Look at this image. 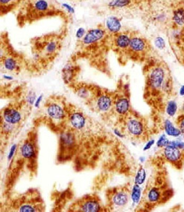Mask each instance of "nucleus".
Returning a JSON list of instances; mask_svg holds the SVG:
<instances>
[{
	"mask_svg": "<svg viewBox=\"0 0 184 212\" xmlns=\"http://www.w3.org/2000/svg\"><path fill=\"white\" fill-rule=\"evenodd\" d=\"M116 110L120 115H125L127 113L130 108L129 101L127 98H121L116 102Z\"/></svg>",
	"mask_w": 184,
	"mask_h": 212,
	"instance_id": "obj_9",
	"label": "nucleus"
},
{
	"mask_svg": "<svg viewBox=\"0 0 184 212\" xmlns=\"http://www.w3.org/2000/svg\"><path fill=\"white\" fill-rule=\"evenodd\" d=\"M1 1V4H7L8 3L11 2V0H0Z\"/></svg>",
	"mask_w": 184,
	"mask_h": 212,
	"instance_id": "obj_34",
	"label": "nucleus"
},
{
	"mask_svg": "<svg viewBox=\"0 0 184 212\" xmlns=\"http://www.w3.org/2000/svg\"><path fill=\"white\" fill-rule=\"evenodd\" d=\"M164 154L167 160L171 162L177 161L181 156L179 148L170 145H167L164 149Z\"/></svg>",
	"mask_w": 184,
	"mask_h": 212,
	"instance_id": "obj_7",
	"label": "nucleus"
},
{
	"mask_svg": "<svg viewBox=\"0 0 184 212\" xmlns=\"http://www.w3.org/2000/svg\"><path fill=\"white\" fill-rule=\"evenodd\" d=\"M84 34H85V30L83 28H81L76 32V37L78 38H81L83 37Z\"/></svg>",
	"mask_w": 184,
	"mask_h": 212,
	"instance_id": "obj_28",
	"label": "nucleus"
},
{
	"mask_svg": "<svg viewBox=\"0 0 184 212\" xmlns=\"http://www.w3.org/2000/svg\"><path fill=\"white\" fill-rule=\"evenodd\" d=\"M21 153L23 158L32 159L35 155L34 148L31 143H25L21 148Z\"/></svg>",
	"mask_w": 184,
	"mask_h": 212,
	"instance_id": "obj_14",
	"label": "nucleus"
},
{
	"mask_svg": "<svg viewBox=\"0 0 184 212\" xmlns=\"http://www.w3.org/2000/svg\"><path fill=\"white\" fill-rule=\"evenodd\" d=\"M146 178V173L145 169L141 167L137 171L135 177V183L137 185H143Z\"/></svg>",
	"mask_w": 184,
	"mask_h": 212,
	"instance_id": "obj_21",
	"label": "nucleus"
},
{
	"mask_svg": "<svg viewBox=\"0 0 184 212\" xmlns=\"http://www.w3.org/2000/svg\"><path fill=\"white\" fill-rule=\"evenodd\" d=\"M70 121L71 126L75 129H83L86 126V120L83 113L79 112H74L70 116Z\"/></svg>",
	"mask_w": 184,
	"mask_h": 212,
	"instance_id": "obj_3",
	"label": "nucleus"
},
{
	"mask_svg": "<svg viewBox=\"0 0 184 212\" xmlns=\"http://www.w3.org/2000/svg\"><path fill=\"white\" fill-rule=\"evenodd\" d=\"M34 7L35 10L42 13L43 12L47 11L48 4L45 0H38L34 3Z\"/></svg>",
	"mask_w": 184,
	"mask_h": 212,
	"instance_id": "obj_23",
	"label": "nucleus"
},
{
	"mask_svg": "<svg viewBox=\"0 0 184 212\" xmlns=\"http://www.w3.org/2000/svg\"><path fill=\"white\" fill-rule=\"evenodd\" d=\"M146 46L145 42L140 37H132L130 39L129 47L133 52H143L145 49Z\"/></svg>",
	"mask_w": 184,
	"mask_h": 212,
	"instance_id": "obj_8",
	"label": "nucleus"
},
{
	"mask_svg": "<svg viewBox=\"0 0 184 212\" xmlns=\"http://www.w3.org/2000/svg\"><path fill=\"white\" fill-rule=\"evenodd\" d=\"M130 39L131 38L128 35L126 34H120L116 38V45L120 48L125 49L129 47Z\"/></svg>",
	"mask_w": 184,
	"mask_h": 212,
	"instance_id": "obj_15",
	"label": "nucleus"
},
{
	"mask_svg": "<svg viewBox=\"0 0 184 212\" xmlns=\"http://www.w3.org/2000/svg\"><path fill=\"white\" fill-rule=\"evenodd\" d=\"M128 132L133 136H140L143 132V123L137 119H130L127 124Z\"/></svg>",
	"mask_w": 184,
	"mask_h": 212,
	"instance_id": "obj_5",
	"label": "nucleus"
},
{
	"mask_svg": "<svg viewBox=\"0 0 184 212\" xmlns=\"http://www.w3.org/2000/svg\"><path fill=\"white\" fill-rule=\"evenodd\" d=\"M132 0H112L108 5L112 8H121L130 5Z\"/></svg>",
	"mask_w": 184,
	"mask_h": 212,
	"instance_id": "obj_19",
	"label": "nucleus"
},
{
	"mask_svg": "<svg viewBox=\"0 0 184 212\" xmlns=\"http://www.w3.org/2000/svg\"><path fill=\"white\" fill-rule=\"evenodd\" d=\"M180 131L184 133V118L183 119L180 123Z\"/></svg>",
	"mask_w": 184,
	"mask_h": 212,
	"instance_id": "obj_30",
	"label": "nucleus"
},
{
	"mask_svg": "<svg viewBox=\"0 0 184 212\" xmlns=\"http://www.w3.org/2000/svg\"><path fill=\"white\" fill-rule=\"evenodd\" d=\"M106 26L111 32L117 33L121 28L120 21L116 17H111L106 21Z\"/></svg>",
	"mask_w": 184,
	"mask_h": 212,
	"instance_id": "obj_11",
	"label": "nucleus"
},
{
	"mask_svg": "<svg viewBox=\"0 0 184 212\" xmlns=\"http://www.w3.org/2000/svg\"><path fill=\"white\" fill-rule=\"evenodd\" d=\"M64 7H66L67 9H68V10L70 11V12H74V9H73V8H72L71 6L67 5V4H64Z\"/></svg>",
	"mask_w": 184,
	"mask_h": 212,
	"instance_id": "obj_31",
	"label": "nucleus"
},
{
	"mask_svg": "<svg viewBox=\"0 0 184 212\" xmlns=\"http://www.w3.org/2000/svg\"><path fill=\"white\" fill-rule=\"evenodd\" d=\"M164 129L167 135L172 136H178L181 133L180 129L175 128L172 122L169 120H167L165 121Z\"/></svg>",
	"mask_w": 184,
	"mask_h": 212,
	"instance_id": "obj_17",
	"label": "nucleus"
},
{
	"mask_svg": "<svg viewBox=\"0 0 184 212\" xmlns=\"http://www.w3.org/2000/svg\"><path fill=\"white\" fill-rule=\"evenodd\" d=\"M168 145L174 146L175 147H176L178 148H184V142H176V141L170 142L169 141Z\"/></svg>",
	"mask_w": 184,
	"mask_h": 212,
	"instance_id": "obj_27",
	"label": "nucleus"
},
{
	"mask_svg": "<svg viewBox=\"0 0 184 212\" xmlns=\"http://www.w3.org/2000/svg\"><path fill=\"white\" fill-rule=\"evenodd\" d=\"M177 110V104L174 101H170L167 105L166 112L170 116H174Z\"/></svg>",
	"mask_w": 184,
	"mask_h": 212,
	"instance_id": "obj_24",
	"label": "nucleus"
},
{
	"mask_svg": "<svg viewBox=\"0 0 184 212\" xmlns=\"http://www.w3.org/2000/svg\"><path fill=\"white\" fill-rule=\"evenodd\" d=\"M179 94L180 96H184V86H183L180 89Z\"/></svg>",
	"mask_w": 184,
	"mask_h": 212,
	"instance_id": "obj_32",
	"label": "nucleus"
},
{
	"mask_svg": "<svg viewBox=\"0 0 184 212\" xmlns=\"http://www.w3.org/2000/svg\"><path fill=\"white\" fill-rule=\"evenodd\" d=\"M48 115L52 119L60 120L64 118L65 113L63 108L57 103H51L47 106Z\"/></svg>",
	"mask_w": 184,
	"mask_h": 212,
	"instance_id": "obj_4",
	"label": "nucleus"
},
{
	"mask_svg": "<svg viewBox=\"0 0 184 212\" xmlns=\"http://www.w3.org/2000/svg\"><path fill=\"white\" fill-rule=\"evenodd\" d=\"M169 141L167 140L166 136L163 135L160 136L159 140L157 142V146L159 148L164 147L165 146L168 145L169 144Z\"/></svg>",
	"mask_w": 184,
	"mask_h": 212,
	"instance_id": "obj_26",
	"label": "nucleus"
},
{
	"mask_svg": "<svg viewBox=\"0 0 184 212\" xmlns=\"http://www.w3.org/2000/svg\"><path fill=\"white\" fill-rule=\"evenodd\" d=\"M141 196V189L140 185H134L131 192V199L134 204H137L140 201Z\"/></svg>",
	"mask_w": 184,
	"mask_h": 212,
	"instance_id": "obj_20",
	"label": "nucleus"
},
{
	"mask_svg": "<svg viewBox=\"0 0 184 212\" xmlns=\"http://www.w3.org/2000/svg\"><path fill=\"white\" fill-rule=\"evenodd\" d=\"M148 198L151 202H158L160 198V192L157 188H152L148 192Z\"/></svg>",
	"mask_w": 184,
	"mask_h": 212,
	"instance_id": "obj_22",
	"label": "nucleus"
},
{
	"mask_svg": "<svg viewBox=\"0 0 184 212\" xmlns=\"http://www.w3.org/2000/svg\"><path fill=\"white\" fill-rule=\"evenodd\" d=\"M155 46L159 50H163L165 47V42L162 37H157L155 40Z\"/></svg>",
	"mask_w": 184,
	"mask_h": 212,
	"instance_id": "obj_25",
	"label": "nucleus"
},
{
	"mask_svg": "<svg viewBox=\"0 0 184 212\" xmlns=\"http://www.w3.org/2000/svg\"><path fill=\"white\" fill-rule=\"evenodd\" d=\"M80 208L84 212H98L100 210V205L95 200H89L83 204Z\"/></svg>",
	"mask_w": 184,
	"mask_h": 212,
	"instance_id": "obj_12",
	"label": "nucleus"
},
{
	"mask_svg": "<svg viewBox=\"0 0 184 212\" xmlns=\"http://www.w3.org/2000/svg\"><path fill=\"white\" fill-rule=\"evenodd\" d=\"M105 35V31L102 29H94L89 30L83 39L85 45H91L102 39Z\"/></svg>",
	"mask_w": 184,
	"mask_h": 212,
	"instance_id": "obj_2",
	"label": "nucleus"
},
{
	"mask_svg": "<svg viewBox=\"0 0 184 212\" xmlns=\"http://www.w3.org/2000/svg\"><path fill=\"white\" fill-rule=\"evenodd\" d=\"M154 144H155V140H151V141H149V142L147 143V144L145 145V148H143V150L147 151L149 150V149L151 148V146H152Z\"/></svg>",
	"mask_w": 184,
	"mask_h": 212,
	"instance_id": "obj_29",
	"label": "nucleus"
},
{
	"mask_svg": "<svg viewBox=\"0 0 184 212\" xmlns=\"http://www.w3.org/2000/svg\"><path fill=\"white\" fill-rule=\"evenodd\" d=\"M3 66L6 69L10 71H17L19 66L17 65V62L12 57H7L3 61Z\"/></svg>",
	"mask_w": 184,
	"mask_h": 212,
	"instance_id": "obj_18",
	"label": "nucleus"
},
{
	"mask_svg": "<svg viewBox=\"0 0 184 212\" xmlns=\"http://www.w3.org/2000/svg\"><path fill=\"white\" fill-rule=\"evenodd\" d=\"M164 72L161 67H156L152 69L148 79V85L153 90H157L162 87L164 82Z\"/></svg>",
	"mask_w": 184,
	"mask_h": 212,
	"instance_id": "obj_1",
	"label": "nucleus"
},
{
	"mask_svg": "<svg viewBox=\"0 0 184 212\" xmlns=\"http://www.w3.org/2000/svg\"><path fill=\"white\" fill-rule=\"evenodd\" d=\"M112 101L108 95H102L97 99V106L100 110L106 111L108 110L112 106Z\"/></svg>",
	"mask_w": 184,
	"mask_h": 212,
	"instance_id": "obj_10",
	"label": "nucleus"
},
{
	"mask_svg": "<svg viewBox=\"0 0 184 212\" xmlns=\"http://www.w3.org/2000/svg\"><path fill=\"white\" fill-rule=\"evenodd\" d=\"M183 110H184V106H183Z\"/></svg>",
	"mask_w": 184,
	"mask_h": 212,
	"instance_id": "obj_35",
	"label": "nucleus"
},
{
	"mask_svg": "<svg viewBox=\"0 0 184 212\" xmlns=\"http://www.w3.org/2000/svg\"><path fill=\"white\" fill-rule=\"evenodd\" d=\"M173 20L176 25L182 26L184 25V8L179 7L173 13Z\"/></svg>",
	"mask_w": 184,
	"mask_h": 212,
	"instance_id": "obj_16",
	"label": "nucleus"
},
{
	"mask_svg": "<svg viewBox=\"0 0 184 212\" xmlns=\"http://www.w3.org/2000/svg\"><path fill=\"white\" fill-rule=\"evenodd\" d=\"M112 201L115 205L119 206H122L128 203L129 195L124 192H119L114 195Z\"/></svg>",
	"mask_w": 184,
	"mask_h": 212,
	"instance_id": "obj_13",
	"label": "nucleus"
},
{
	"mask_svg": "<svg viewBox=\"0 0 184 212\" xmlns=\"http://www.w3.org/2000/svg\"><path fill=\"white\" fill-rule=\"evenodd\" d=\"M21 118L20 113L15 109L7 108L3 113V118L8 124L17 123L20 121Z\"/></svg>",
	"mask_w": 184,
	"mask_h": 212,
	"instance_id": "obj_6",
	"label": "nucleus"
},
{
	"mask_svg": "<svg viewBox=\"0 0 184 212\" xmlns=\"http://www.w3.org/2000/svg\"><path fill=\"white\" fill-rule=\"evenodd\" d=\"M15 146H13L12 148H11V152H10V155H9V158H11V156H12L13 152H14V151H15Z\"/></svg>",
	"mask_w": 184,
	"mask_h": 212,
	"instance_id": "obj_33",
	"label": "nucleus"
}]
</instances>
